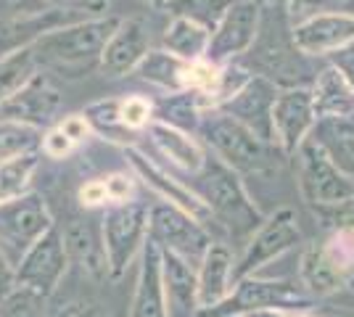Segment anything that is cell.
Listing matches in <instances>:
<instances>
[{"label": "cell", "mask_w": 354, "mask_h": 317, "mask_svg": "<svg viewBox=\"0 0 354 317\" xmlns=\"http://www.w3.org/2000/svg\"><path fill=\"white\" fill-rule=\"evenodd\" d=\"M230 3L233 0H167L164 11L169 16H185L212 32L230 8Z\"/></svg>", "instance_id": "cell-34"}, {"label": "cell", "mask_w": 354, "mask_h": 317, "mask_svg": "<svg viewBox=\"0 0 354 317\" xmlns=\"http://www.w3.org/2000/svg\"><path fill=\"white\" fill-rule=\"evenodd\" d=\"M53 225L56 220L48 209V201L37 191H27L21 196L0 201V249L14 267L32 243Z\"/></svg>", "instance_id": "cell-9"}, {"label": "cell", "mask_w": 354, "mask_h": 317, "mask_svg": "<svg viewBox=\"0 0 354 317\" xmlns=\"http://www.w3.org/2000/svg\"><path fill=\"white\" fill-rule=\"evenodd\" d=\"M40 164H43L40 148L3 159L0 162V201H8V198H16L32 191V182H35Z\"/></svg>", "instance_id": "cell-31"}, {"label": "cell", "mask_w": 354, "mask_h": 317, "mask_svg": "<svg viewBox=\"0 0 354 317\" xmlns=\"http://www.w3.org/2000/svg\"><path fill=\"white\" fill-rule=\"evenodd\" d=\"M259 30V3L257 0H233L220 24L212 30L207 48V61L227 64L241 59L251 48Z\"/></svg>", "instance_id": "cell-15"}, {"label": "cell", "mask_w": 354, "mask_h": 317, "mask_svg": "<svg viewBox=\"0 0 354 317\" xmlns=\"http://www.w3.org/2000/svg\"><path fill=\"white\" fill-rule=\"evenodd\" d=\"M61 236L66 243L69 262H74L80 272L90 280H109V265H106L101 227L90 225L88 220H69L66 227H61Z\"/></svg>", "instance_id": "cell-22"}, {"label": "cell", "mask_w": 354, "mask_h": 317, "mask_svg": "<svg viewBox=\"0 0 354 317\" xmlns=\"http://www.w3.org/2000/svg\"><path fill=\"white\" fill-rule=\"evenodd\" d=\"M301 238L304 236H301V227H299L294 209L283 206L275 214L265 217L262 225L246 238L241 257L233 262V283L246 278V275H257L272 259L283 257L286 251L296 249L301 243Z\"/></svg>", "instance_id": "cell-10"}, {"label": "cell", "mask_w": 354, "mask_h": 317, "mask_svg": "<svg viewBox=\"0 0 354 317\" xmlns=\"http://www.w3.org/2000/svg\"><path fill=\"white\" fill-rule=\"evenodd\" d=\"M162 286L167 317H198V286H196V265L162 251Z\"/></svg>", "instance_id": "cell-20"}, {"label": "cell", "mask_w": 354, "mask_h": 317, "mask_svg": "<svg viewBox=\"0 0 354 317\" xmlns=\"http://www.w3.org/2000/svg\"><path fill=\"white\" fill-rule=\"evenodd\" d=\"M257 3H259V6H262V3H275V0H257Z\"/></svg>", "instance_id": "cell-52"}, {"label": "cell", "mask_w": 354, "mask_h": 317, "mask_svg": "<svg viewBox=\"0 0 354 317\" xmlns=\"http://www.w3.org/2000/svg\"><path fill=\"white\" fill-rule=\"evenodd\" d=\"M317 317H354L352 309H344V307H323V309H315Z\"/></svg>", "instance_id": "cell-48"}, {"label": "cell", "mask_w": 354, "mask_h": 317, "mask_svg": "<svg viewBox=\"0 0 354 317\" xmlns=\"http://www.w3.org/2000/svg\"><path fill=\"white\" fill-rule=\"evenodd\" d=\"M278 85L270 82L267 77L251 75L249 82L243 88H238L227 101H222L217 108L225 111L227 117L238 119L241 124H246L251 133H257L259 137H265L272 143V104H275V95H278Z\"/></svg>", "instance_id": "cell-16"}, {"label": "cell", "mask_w": 354, "mask_h": 317, "mask_svg": "<svg viewBox=\"0 0 354 317\" xmlns=\"http://www.w3.org/2000/svg\"><path fill=\"white\" fill-rule=\"evenodd\" d=\"M288 162H294L299 193L310 209L339 206L354 198V180L330 162L317 140L307 137Z\"/></svg>", "instance_id": "cell-6"}, {"label": "cell", "mask_w": 354, "mask_h": 317, "mask_svg": "<svg viewBox=\"0 0 354 317\" xmlns=\"http://www.w3.org/2000/svg\"><path fill=\"white\" fill-rule=\"evenodd\" d=\"M148 6H153V8H159V11H164V6H167V0H146Z\"/></svg>", "instance_id": "cell-50"}, {"label": "cell", "mask_w": 354, "mask_h": 317, "mask_svg": "<svg viewBox=\"0 0 354 317\" xmlns=\"http://www.w3.org/2000/svg\"><path fill=\"white\" fill-rule=\"evenodd\" d=\"M236 61H241L251 75L267 77L278 88H310L317 75L312 56L301 53L294 43V21L288 16L286 0L259 6L257 37Z\"/></svg>", "instance_id": "cell-1"}, {"label": "cell", "mask_w": 354, "mask_h": 317, "mask_svg": "<svg viewBox=\"0 0 354 317\" xmlns=\"http://www.w3.org/2000/svg\"><path fill=\"white\" fill-rule=\"evenodd\" d=\"M40 137H43V130H35V127L19 124V122L0 119V162L8 156H16V153L40 148Z\"/></svg>", "instance_id": "cell-35"}, {"label": "cell", "mask_w": 354, "mask_h": 317, "mask_svg": "<svg viewBox=\"0 0 354 317\" xmlns=\"http://www.w3.org/2000/svg\"><path fill=\"white\" fill-rule=\"evenodd\" d=\"M77 201H80L82 209H106L111 201H109V191H106L104 177H101V180L85 182V185L77 191Z\"/></svg>", "instance_id": "cell-42"}, {"label": "cell", "mask_w": 354, "mask_h": 317, "mask_svg": "<svg viewBox=\"0 0 354 317\" xmlns=\"http://www.w3.org/2000/svg\"><path fill=\"white\" fill-rule=\"evenodd\" d=\"M35 72H37V61L32 48H21L11 56L0 59V104L11 98L21 85H27Z\"/></svg>", "instance_id": "cell-33"}, {"label": "cell", "mask_w": 354, "mask_h": 317, "mask_svg": "<svg viewBox=\"0 0 354 317\" xmlns=\"http://www.w3.org/2000/svg\"><path fill=\"white\" fill-rule=\"evenodd\" d=\"M48 302L50 299H45L30 288L16 286L0 299V317H50Z\"/></svg>", "instance_id": "cell-36"}, {"label": "cell", "mask_w": 354, "mask_h": 317, "mask_svg": "<svg viewBox=\"0 0 354 317\" xmlns=\"http://www.w3.org/2000/svg\"><path fill=\"white\" fill-rule=\"evenodd\" d=\"M270 122H272V143L281 148L286 159H291L296 148L310 137L317 122L310 88H281L272 104Z\"/></svg>", "instance_id": "cell-14"}, {"label": "cell", "mask_w": 354, "mask_h": 317, "mask_svg": "<svg viewBox=\"0 0 354 317\" xmlns=\"http://www.w3.org/2000/svg\"><path fill=\"white\" fill-rule=\"evenodd\" d=\"M61 108H64L61 90L53 85L48 72L37 69L27 85H21L11 98L0 104V119L19 122L35 130H48L61 119Z\"/></svg>", "instance_id": "cell-12"}, {"label": "cell", "mask_w": 354, "mask_h": 317, "mask_svg": "<svg viewBox=\"0 0 354 317\" xmlns=\"http://www.w3.org/2000/svg\"><path fill=\"white\" fill-rule=\"evenodd\" d=\"M148 140L153 143V148L162 153L164 159H169V164L183 169L185 175H198L204 164H207V146L193 135V133H185L180 127H172L167 122L153 119L146 127Z\"/></svg>", "instance_id": "cell-19"}, {"label": "cell", "mask_w": 354, "mask_h": 317, "mask_svg": "<svg viewBox=\"0 0 354 317\" xmlns=\"http://www.w3.org/2000/svg\"><path fill=\"white\" fill-rule=\"evenodd\" d=\"M122 151H124L127 164L133 166L135 177L143 182V185H148L162 201H169V204H175L180 209H185L188 214H193L198 222H204L207 227L214 225V217H212L209 206L193 188L183 185L175 175H169L164 166L156 164V162H153L151 156H146L140 148H135V146H122Z\"/></svg>", "instance_id": "cell-13"}, {"label": "cell", "mask_w": 354, "mask_h": 317, "mask_svg": "<svg viewBox=\"0 0 354 317\" xmlns=\"http://www.w3.org/2000/svg\"><path fill=\"white\" fill-rule=\"evenodd\" d=\"M119 21L122 16L117 14H101L48 30L30 46L37 69L48 75H59L61 79L88 77L101 66L106 40L117 30Z\"/></svg>", "instance_id": "cell-2"}, {"label": "cell", "mask_w": 354, "mask_h": 317, "mask_svg": "<svg viewBox=\"0 0 354 317\" xmlns=\"http://www.w3.org/2000/svg\"><path fill=\"white\" fill-rule=\"evenodd\" d=\"M130 317H167L162 286V249L148 238L140 259H138V278H135Z\"/></svg>", "instance_id": "cell-21"}, {"label": "cell", "mask_w": 354, "mask_h": 317, "mask_svg": "<svg viewBox=\"0 0 354 317\" xmlns=\"http://www.w3.org/2000/svg\"><path fill=\"white\" fill-rule=\"evenodd\" d=\"M61 317H101V315H98V309H95V307H85V304H80V307H69Z\"/></svg>", "instance_id": "cell-47"}, {"label": "cell", "mask_w": 354, "mask_h": 317, "mask_svg": "<svg viewBox=\"0 0 354 317\" xmlns=\"http://www.w3.org/2000/svg\"><path fill=\"white\" fill-rule=\"evenodd\" d=\"M148 50H151V32L146 21L140 16L122 19L117 30L111 32V37L106 40L98 72H104V77L109 79L133 75L135 66L143 61Z\"/></svg>", "instance_id": "cell-17"}, {"label": "cell", "mask_w": 354, "mask_h": 317, "mask_svg": "<svg viewBox=\"0 0 354 317\" xmlns=\"http://www.w3.org/2000/svg\"><path fill=\"white\" fill-rule=\"evenodd\" d=\"M233 251L227 243L212 241L207 254L196 265V286H198V307H217L233 291Z\"/></svg>", "instance_id": "cell-23"}, {"label": "cell", "mask_w": 354, "mask_h": 317, "mask_svg": "<svg viewBox=\"0 0 354 317\" xmlns=\"http://www.w3.org/2000/svg\"><path fill=\"white\" fill-rule=\"evenodd\" d=\"M119 104H122V98H101L95 104L85 106L82 114L88 117L95 135L106 137L111 143H119V146H130L127 137H124L130 135V133L122 127V119H119Z\"/></svg>", "instance_id": "cell-32"}, {"label": "cell", "mask_w": 354, "mask_h": 317, "mask_svg": "<svg viewBox=\"0 0 354 317\" xmlns=\"http://www.w3.org/2000/svg\"><path fill=\"white\" fill-rule=\"evenodd\" d=\"M291 21H301L317 14H354V0H286Z\"/></svg>", "instance_id": "cell-38"}, {"label": "cell", "mask_w": 354, "mask_h": 317, "mask_svg": "<svg viewBox=\"0 0 354 317\" xmlns=\"http://www.w3.org/2000/svg\"><path fill=\"white\" fill-rule=\"evenodd\" d=\"M133 75L167 93L191 90L193 61L180 59L175 53H169L167 48H151L143 56V61L135 66Z\"/></svg>", "instance_id": "cell-27"}, {"label": "cell", "mask_w": 354, "mask_h": 317, "mask_svg": "<svg viewBox=\"0 0 354 317\" xmlns=\"http://www.w3.org/2000/svg\"><path fill=\"white\" fill-rule=\"evenodd\" d=\"M196 177V193L204 198V204L209 206L214 225L222 227L230 238L246 243L251 233L262 225L265 214L254 206L251 196L246 193L243 177L236 169H230L227 164H222L217 156H207V164Z\"/></svg>", "instance_id": "cell-4"}, {"label": "cell", "mask_w": 354, "mask_h": 317, "mask_svg": "<svg viewBox=\"0 0 354 317\" xmlns=\"http://www.w3.org/2000/svg\"><path fill=\"white\" fill-rule=\"evenodd\" d=\"M53 8L48 0H0V21L11 19H30Z\"/></svg>", "instance_id": "cell-40"}, {"label": "cell", "mask_w": 354, "mask_h": 317, "mask_svg": "<svg viewBox=\"0 0 354 317\" xmlns=\"http://www.w3.org/2000/svg\"><path fill=\"white\" fill-rule=\"evenodd\" d=\"M135 175H127V172H111L106 175V191H109V201L111 204H122V201H133L135 198Z\"/></svg>", "instance_id": "cell-41"}, {"label": "cell", "mask_w": 354, "mask_h": 317, "mask_svg": "<svg viewBox=\"0 0 354 317\" xmlns=\"http://www.w3.org/2000/svg\"><path fill=\"white\" fill-rule=\"evenodd\" d=\"M14 288H16V267L11 265V259L3 254V249H0V299L8 291H14Z\"/></svg>", "instance_id": "cell-45"}, {"label": "cell", "mask_w": 354, "mask_h": 317, "mask_svg": "<svg viewBox=\"0 0 354 317\" xmlns=\"http://www.w3.org/2000/svg\"><path fill=\"white\" fill-rule=\"evenodd\" d=\"M310 93L315 119L354 114V88L349 85V79L341 75L336 66H330V64L315 75Z\"/></svg>", "instance_id": "cell-26"}, {"label": "cell", "mask_w": 354, "mask_h": 317, "mask_svg": "<svg viewBox=\"0 0 354 317\" xmlns=\"http://www.w3.org/2000/svg\"><path fill=\"white\" fill-rule=\"evenodd\" d=\"M56 124H59L66 135L72 137L77 146H80V143H85L90 135H95V133H93V127H90L88 117H85L82 111H80V114H69V117H61Z\"/></svg>", "instance_id": "cell-43"}, {"label": "cell", "mask_w": 354, "mask_h": 317, "mask_svg": "<svg viewBox=\"0 0 354 317\" xmlns=\"http://www.w3.org/2000/svg\"><path fill=\"white\" fill-rule=\"evenodd\" d=\"M74 151H77V143L61 130L59 124L43 130V137H40V153H43V159L61 162V159H69Z\"/></svg>", "instance_id": "cell-39"}, {"label": "cell", "mask_w": 354, "mask_h": 317, "mask_svg": "<svg viewBox=\"0 0 354 317\" xmlns=\"http://www.w3.org/2000/svg\"><path fill=\"white\" fill-rule=\"evenodd\" d=\"M196 135L212 156L236 169L241 177H270L281 172L283 162H288L275 143L251 133L246 124L220 108H207L201 114Z\"/></svg>", "instance_id": "cell-3"}, {"label": "cell", "mask_w": 354, "mask_h": 317, "mask_svg": "<svg viewBox=\"0 0 354 317\" xmlns=\"http://www.w3.org/2000/svg\"><path fill=\"white\" fill-rule=\"evenodd\" d=\"M328 59H330V66H336L341 75L349 79V85L354 88V43L339 48V50H333V53H328Z\"/></svg>", "instance_id": "cell-44"}, {"label": "cell", "mask_w": 354, "mask_h": 317, "mask_svg": "<svg viewBox=\"0 0 354 317\" xmlns=\"http://www.w3.org/2000/svg\"><path fill=\"white\" fill-rule=\"evenodd\" d=\"M119 119H122V127L130 135L146 133V127L153 122V101H148L146 95H127V98H122Z\"/></svg>", "instance_id": "cell-37"}, {"label": "cell", "mask_w": 354, "mask_h": 317, "mask_svg": "<svg viewBox=\"0 0 354 317\" xmlns=\"http://www.w3.org/2000/svg\"><path fill=\"white\" fill-rule=\"evenodd\" d=\"M209 37H212V32L207 27L196 24L185 16H172L162 35V48L185 61H198L207 59Z\"/></svg>", "instance_id": "cell-29"}, {"label": "cell", "mask_w": 354, "mask_h": 317, "mask_svg": "<svg viewBox=\"0 0 354 317\" xmlns=\"http://www.w3.org/2000/svg\"><path fill=\"white\" fill-rule=\"evenodd\" d=\"M101 241L109 265V280L119 283L148 241V204L138 198L109 204L101 217Z\"/></svg>", "instance_id": "cell-5"}, {"label": "cell", "mask_w": 354, "mask_h": 317, "mask_svg": "<svg viewBox=\"0 0 354 317\" xmlns=\"http://www.w3.org/2000/svg\"><path fill=\"white\" fill-rule=\"evenodd\" d=\"M294 43L301 53L323 59L354 43V14H317L294 24Z\"/></svg>", "instance_id": "cell-18"}, {"label": "cell", "mask_w": 354, "mask_h": 317, "mask_svg": "<svg viewBox=\"0 0 354 317\" xmlns=\"http://www.w3.org/2000/svg\"><path fill=\"white\" fill-rule=\"evenodd\" d=\"M310 137L317 140L323 151L330 156V162L354 180V114L317 119Z\"/></svg>", "instance_id": "cell-28"}, {"label": "cell", "mask_w": 354, "mask_h": 317, "mask_svg": "<svg viewBox=\"0 0 354 317\" xmlns=\"http://www.w3.org/2000/svg\"><path fill=\"white\" fill-rule=\"evenodd\" d=\"M90 6H93V11L101 16V14H106L109 11V6H111V0H88Z\"/></svg>", "instance_id": "cell-49"}, {"label": "cell", "mask_w": 354, "mask_h": 317, "mask_svg": "<svg viewBox=\"0 0 354 317\" xmlns=\"http://www.w3.org/2000/svg\"><path fill=\"white\" fill-rule=\"evenodd\" d=\"M346 288H352V291H354V272H352V278L346 280Z\"/></svg>", "instance_id": "cell-51"}, {"label": "cell", "mask_w": 354, "mask_h": 317, "mask_svg": "<svg viewBox=\"0 0 354 317\" xmlns=\"http://www.w3.org/2000/svg\"><path fill=\"white\" fill-rule=\"evenodd\" d=\"M148 238L162 251H172L191 265H198L214 241L212 230L204 222L169 201L148 206Z\"/></svg>", "instance_id": "cell-8"}, {"label": "cell", "mask_w": 354, "mask_h": 317, "mask_svg": "<svg viewBox=\"0 0 354 317\" xmlns=\"http://www.w3.org/2000/svg\"><path fill=\"white\" fill-rule=\"evenodd\" d=\"M299 283L312 299H328L346 288V275L328 259L320 241H315L299 257Z\"/></svg>", "instance_id": "cell-25"}, {"label": "cell", "mask_w": 354, "mask_h": 317, "mask_svg": "<svg viewBox=\"0 0 354 317\" xmlns=\"http://www.w3.org/2000/svg\"><path fill=\"white\" fill-rule=\"evenodd\" d=\"M317 299L301 288L299 280H270V278H257L246 275L233 283V291L227 299H222L217 307L201 309L198 317H241L254 309L265 307H286V309H315Z\"/></svg>", "instance_id": "cell-7"}, {"label": "cell", "mask_w": 354, "mask_h": 317, "mask_svg": "<svg viewBox=\"0 0 354 317\" xmlns=\"http://www.w3.org/2000/svg\"><path fill=\"white\" fill-rule=\"evenodd\" d=\"M80 19H88L80 11H69V8H48L45 14L30 16V19H11V21H0V59L11 56L21 48H30L40 35L48 30H56L64 24H72Z\"/></svg>", "instance_id": "cell-24"}, {"label": "cell", "mask_w": 354, "mask_h": 317, "mask_svg": "<svg viewBox=\"0 0 354 317\" xmlns=\"http://www.w3.org/2000/svg\"><path fill=\"white\" fill-rule=\"evenodd\" d=\"M69 254L61 236L59 222L43 233L37 241L27 249V254L16 262V286H24L50 299L59 291L64 275L69 270Z\"/></svg>", "instance_id": "cell-11"}, {"label": "cell", "mask_w": 354, "mask_h": 317, "mask_svg": "<svg viewBox=\"0 0 354 317\" xmlns=\"http://www.w3.org/2000/svg\"><path fill=\"white\" fill-rule=\"evenodd\" d=\"M204 111H207V108H204L201 95L196 90L167 93V98L153 104V119L167 122V124H172V127H180V130L196 135V127H198Z\"/></svg>", "instance_id": "cell-30"}, {"label": "cell", "mask_w": 354, "mask_h": 317, "mask_svg": "<svg viewBox=\"0 0 354 317\" xmlns=\"http://www.w3.org/2000/svg\"><path fill=\"white\" fill-rule=\"evenodd\" d=\"M296 309H286V307H265V309H254L241 317H294Z\"/></svg>", "instance_id": "cell-46"}]
</instances>
